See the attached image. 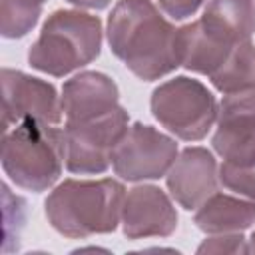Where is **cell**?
Returning <instances> with one entry per match:
<instances>
[{"label": "cell", "mask_w": 255, "mask_h": 255, "mask_svg": "<svg viewBox=\"0 0 255 255\" xmlns=\"http://www.w3.org/2000/svg\"><path fill=\"white\" fill-rule=\"evenodd\" d=\"M108 44L139 80L153 82L179 64L177 30L151 0H120L108 16Z\"/></svg>", "instance_id": "1"}, {"label": "cell", "mask_w": 255, "mask_h": 255, "mask_svg": "<svg viewBox=\"0 0 255 255\" xmlns=\"http://www.w3.org/2000/svg\"><path fill=\"white\" fill-rule=\"evenodd\" d=\"M126 189L120 181L106 179H64L46 199L50 225L70 239H84L96 233H112L122 217Z\"/></svg>", "instance_id": "2"}, {"label": "cell", "mask_w": 255, "mask_h": 255, "mask_svg": "<svg viewBox=\"0 0 255 255\" xmlns=\"http://www.w3.org/2000/svg\"><path fill=\"white\" fill-rule=\"evenodd\" d=\"M66 159L64 129L40 120H24L2 137V167L18 187L40 193L62 175Z\"/></svg>", "instance_id": "3"}, {"label": "cell", "mask_w": 255, "mask_h": 255, "mask_svg": "<svg viewBox=\"0 0 255 255\" xmlns=\"http://www.w3.org/2000/svg\"><path fill=\"white\" fill-rule=\"evenodd\" d=\"M211 145L221 157L219 181L255 199V90L223 96Z\"/></svg>", "instance_id": "4"}, {"label": "cell", "mask_w": 255, "mask_h": 255, "mask_svg": "<svg viewBox=\"0 0 255 255\" xmlns=\"http://www.w3.org/2000/svg\"><path fill=\"white\" fill-rule=\"evenodd\" d=\"M102 50V22L80 10H56L30 46L28 62L34 70L62 78L94 62Z\"/></svg>", "instance_id": "5"}, {"label": "cell", "mask_w": 255, "mask_h": 255, "mask_svg": "<svg viewBox=\"0 0 255 255\" xmlns=\"http://www.w3.org/2000/svg\"><path fill=\"white\" fill-rule=\"evenodd\" d=\"M149 106L153 118L183 141L203 139L219 110L213 94L199 80L187 76H175L159 84L151 92Z\"/></svg>", "instance_id": "6"}, {"label": "cell", "mask_w": 255, "mask_h": 255, "mask_svg": "<svg viewBox=\"0 0 255 255\" xmlns=\"http://www.w3.org/2000/svg\"><path fill=\"white\" fill-rule=\"evenodd\" d=\"M129 116L118 106L106 116L88 122H66V167L72 173H104L112 163V153L128 131Z\"/></svg>", "instance_id": "7"}, {"label": "cell", "mask_w": 255, "mask_h": 255, "mask_svg": "<svg viewBox=\"0 0 255 255\" xmlns=\"http://www.w3.org/2000/svg\"><path fill=\"white\" fill-rule=\"evenodd\" d=\"M175 157L177 143L173 137L161 133L153 126L135 122L116 145L112 167L116 175L126 181L159 179L167 175Z\"/></svg>", "instance_id": "8"}, {"label": "cell", "mask_w": 255, "mask_h": 255, "mask_svg": "<svg viewBox=\"0 0 255 255\" xmlns=\"http://www.w3.org/2000/svg\"><path fill=\"white\" fill-rule=\"evenodd\" d=\"M2 131L24 120H40L46 124L62 122V98L54 84L24 74L20 70L2 68Z\"/></svg>", "instance_id": "9"}, {"label": "cell", "mask_w": 255, "mask_h": 255, "mask_svg": "<svg viewBox=\"0 0 255 255\" xmlns=\"http://www.w3.org/2000/svg\"><path fill=\"white\" fill-rule=\"evenodd\" d=\"M177 227V211L157 185H135L122 207V231L128 239L169 237Z\"/></svg>", "instance_id": "10"}, {"label": "cell", "mask_w": 255, "mask_h": 255, "mask_svg": "<svg viewBox=\"0 0 255 255\" xmlns=\"http://www.w3.org/2000/svg\"><path fill=\"white\" fill-rule=\"evenodd\" d=\"M217 163L205 147H185L165 175L171 197L187 211L197 209L217 191Z\"/></svg>", "instance_id": "11"}, {"label": "cell", "mask_w": 255, "mask_h": 255, "mask_svg": "<svg viewBox=\"0 0 255 255\" xmlns=\"http://www.w3.org/2000/svg\"><path fill=\"white\" fill-rule=\"evenodd\" d=\"M116 82L102 72H80L64 82L62 110L66 122H88L116 110L118 104Z\"/></svg>", "instance_id": "12"}, {"label": "cell", "mask_w": 255, "mask_h": 255, "mask_svg": "<svg viewBox=\"0 0 255 255\" xmlns=\"http://www.w3.org/2000/svg\"><path fill=\"white\" fill-rule=\"evenodd\" d=\"M201 26L225 44H239L255 34V0H209Z\"/></svg>", "instance_id": "13"}, {"label": "cell", "mask_w": 255, "mask_h": 255, "mask_svg": "<svg viewBox=\"0 0 255 255\" xmlns=\"http://www.w3.org/2000/svg\"><path fill=\"white\" fill-rule=\"evenodd\" d=\"M233 46L207 34L199 20L177 28L179 64L189 72L211 76L223 64Z\"/></svg>", "instance_id": "14"}, {"label": "cell", "mask_w": 255, "mask_h": 255, "mask_svg": "<svg viewBox=\"0 0 255 255\" xmlns=\"http://www.w3.org/2000/svg\"><path fill=\"white\" fill-rule=\"evenodd\" d=\"M193 221L205 233L245 231L255 223V199L247 201L215 191L197 207Z\"/></svg>", "instance_id": "15"}, {"label": "cell", "mask_w": 255, "mask_h": 255, "mask_svg": "<svg viewBox=\"0 0 255 255\" xmlns=\"http://www.w3.org/2000/svg\"><path fill=\"white\" fill-rule=\"evenodd\" d=\"M209 80L221 94L255 90V44L249 40L235 44Z\"/></svg>", "instance_id": "16"}, {"label": "cell", "mask_w": 255, "mask_h": 255, "mask_svg": "<svg viewBox=\"0 0 255 255\" xmlns=\"http://www.w3.org/2000/svg\"><path fill=\"white\" fill-rule=\"evenodd\" d=\"M46 0H0V34L8 40L24 38L34 30Z\"/></svg>", "instance_id": "17"}, {"label": "cell", "mask_w": 255, "mask_h": 255, "mask_svg": "<svg viewBox=\"0 0 255 255\" xmlns=\"http://www.w3.org/2000/svg\"><path fill=\"white\" fill-rule=\"evenodd\" d=\"M197 253H247V243L241 231H235L231 235L221 233L217 237L205 239L197 247Z\"/></svg>", "instance_id": "18"}, {"label": "cell", "mask_w": 255, "mask_h": 255, "mask_svg": "<svg viewBox=\"0 0 255 255\" xmlns=\"http://www.w3.org/2000/svg\"><path fill=\"white\" fill-rule=\"evenodd\" d=\"M157 2L159 8L173 20H185L193 16L203 4V0H157Z\"/></svg>", "instance_id": "19"}, {"label": "cell", "mask_w": 255, "mask_h": 255, "mask_svg": "<svg viewBox=\"0 0 255 255\" xmlns=\"http://www.w3.org/2000/svg\"><path fill=\"white\" fill-rule=\"evenodd\" d=\"M70 2L72 6H78V8H90V10H104L110 6L112 0H66Z\"/></svg>", "instance_id": "20"}, {"label": "cell", "mask_w": 255, "mask_h": 255, "mask_svg": "<svg viewBox=\"0 0 255 255\" xmlns=\"http://www.w3.org/2000/svg\"><path fill=\"white\" fill-rule=\"evenodd\" d=\"M247 253H255V231L251 233V239H249V245H247Z\"/></svg>", "instance_id": "21"}]
</instances>
